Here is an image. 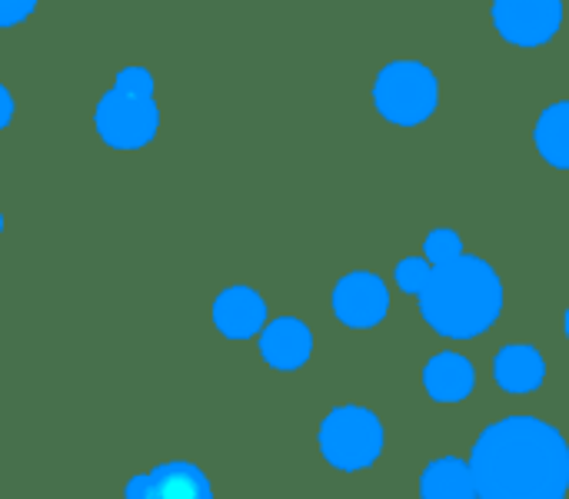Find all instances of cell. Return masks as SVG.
<instances>
[{
    "instance_id": "obj_11",
    "label": "cell",
    "mask_w": 569,
    "mask_h": 499,
    "mask_svg": "<svg viewBox=\"0 0 569 499\" xmlns=\"http://www.w3.org/2000/svg\"><path fill=\"white\" fill-rule=\"evenodd\" d=\"M493 377L507 393H533L547 380V363L537 347H503L493 360Z\"/></svg>"
},
{
    "instance_id": "obj_9",
    "label": "cell",
    "mask_w": 569,
    "mask_h": 499,
    "mask_svg": "<svg viewBox=\"0 0 569 499\" xmlns=\"http://www.w3.org/2000/svg\"><path fill=\"white\" fill-rule=\"evenodd\" d=\"M213 323L227 340H250L267 327V303L253 287H227L213 303Z\"/></svg>"
},
{
    "instance_id": "obj_15",
    "label": "cell",
    "mask_w": 569,
    "mask_h": 499,
    "mask_svg": "<svg viewBox=\"0 0 569 499\" xmlns=\"http://www.w3.org/2000/svg\"><path fill=\"white\" fill-rule=\"evenodd\" d=\"M423 253H427V260H430L433 267H443V263H453L457 257H463V240H460V233H457V230L440 227V230L427 233V240H423Z\"/></svg>"
},
{
    "instance_id": "obj_4",
    "label": "cell",
    "mask_w": 569,
    "mask_h": 499,
    "mask_svg": "<svg viewBox=\"0 0 569 499\" xmlns=\"http://www.w3.org/2000/svg\"><path fill=\"white\" fill-rule=\"evenodd\" d=\"M317 443L330 467L343 473L367 470L383 453V423L367 407H337L320 423Z\"/></svg>"
},
{
    "instance_id": "obj_7",
    "label": "cell",
    "mask_w": 569,
    "mask_h": 499,
    "mask_svg": "<svg viewBox=\"0 0 569 499\" xmlns=\"http://www.w3.org/2000/svg\"><path fill=\"white\" fill-rule=\"evenodd\" d=\"M333 313L350 330L380 327L390 313V290L377 273L353 270L333 287Z\"/></svg>"
},
{
    "instance_id": "obj_5",
    "label": "cell",
    "mask_w": 569,
    "mask_h": 499,
    "mask_svg": "<svg viewBox=\"0 0 569 499\" xmlns=\"http://www.w3.org/2000/svg\"><path fill=\"white\" fill-rule=\"evenodd\" d=\"M93 127L100 140L113 150H140L157 137L160 127V110L153 97L127 93L120 87L107 90L97 100L93 110Z\"/></svg>"
},
{
    "instance_id": "obj_20",
    "label": "cell",
    "mask_w": 569,
    "mask_h": 499,
    "mask_svg": "<svg viewBox=\"0 0 569 499\" xmlns=\"http://www.w3.org/2000/svg\"><path fill=\"white\" fill-rule=\"evenodd\" d=\"M563 327H567V337H569V310H567V323H563Z\"/></svg>"
},
{
    "instance_id": "obj_18",
    "label": "cell",
    "mask_w": 569,
    "mask_h": 499,
    "mask_svg": "<svg viewBox=\"0 0 569 499\" xmlns=\"http://www.w3.org/2000/svg\"><path fill=\"white\" fill-rule=\"evenodd\" d=\"M40 0H0V27H13L37 10Z\"/></svg>"
},
{
    "instance_id": "obj_17",
    "label": "cell",
    "mask_w": 569,
    "mask_h": 499,
    "mask_svg": "<svg viewBox=\"0 0 569 499\" xmlns=\"http://www.w3.org/2000/svg\"><path fill=\"white\" fill-rule=\"evenodd\" d=\"M113 87L127 90V93H140V97H153V77L147 67H123L113 80Z\"/></svg>"
},
{
    "instance_id": "obj_14",
    "label": "cell",
    "mask_w": 569,
    "mask_h": 499,
    "mask_svg": "<svg viewBox=\"0 0 569 499\" xmlns=\"http://www.w3.org/2000/svg\"><path fill=\"white\" fill-rule=\"evenodd\" d=\"M533 140H537L540 157L550 167L569 170V100H560V103H553V107H547L540 113Z\"/></svg>"
},
{
    "instance_id": "obj_10",
    "label": "cell",
    "mask_w": 569,
    "mask_h": 499,
    "mask_svg": "<svg viewBox=\"0 0 569 499\" xmlns=\"http://www.w3.org/2000/svg\"><path fill=\"white\" fill-rule=\"evenodd\" d=\"M313 353V337L303 320L297 317H280L263 327L260 333V357L273 370H300Z\"/></svg>"
},
{
    "instance_id": "obj_3",
    "label": "cell",
    "mask_w": 569,
    "mask_h": 499,
    "mask_svg": "<svg viewBox=\"0 0 569 499\" xmlns=\"http://www.w3.org/2000/svg\"><path fill=\"white\" fill-rule=\"evenodd\" d=\"M373 103L383 120L397 127H417L437 113V73L420 60H390L373 80Z\"/></svg>"
},
{
    "instance_id": "obj_1",
    "label": "cell",
    "mask_w": 569,
    "mask_h": 499,
    "mask_svg": "<svg viewBox=\"0 0 569 499\" xmlns=\"http://www.w3.org/2000/svg\"><path fill=\"white\" fill-rule=\"evenodd\" d=\"M470 467L480 499H567L569 443L537 417L490 423L473 443Z\"/></svg>"
},
{
    "instance_id": "obj_12",
    "label": "cell",
    "mask_w": 569,
    "mask_h": 499,
    "mask_svg": "<svg viewBox=\"0 0 569 499\" xmlns=\"http://www.w3.org/2000/svg\"><path fill=\"white\" fill-rule=\"evenodd\" d=\"M473 383H477V373L463 353H437L423 367V387L440 403H457V400L470 397Z\"/></svg>"
},
{
    "instance_id": "obj_6",
    "label": "cell",
    "mask_w": 569,
    "mask_h": 499,
    "mask_svg": "<svg viewBox=\"0 0 569 499\" xmlns=\"http://www.w3.org/2000/svg\"><path fill=\"white\" fill-rule=\"evenodd\" d=\"M493 23L513 47H543L563 27V0H493Z\"/></svg>"
},
{
    "instance_id": "obj_16",
    "label": "cell",
    "mask_w": 569,
    "mask_h": 499,
    "mask_svg": "<svg viewBox=\"0 0 569 499\" xmlns=\"http://www.w3.org/2000/svg\"><path fill=\"white\" fill-rule=\"evenodd\" d=\"M393 277H397L400 290H407V293L420 297V293L427 290L430 277H433V263H430L427 257H407V260H400V263H397Z\"/></svg>"
},
{
    "instance_id": "obj_13",
    "label": "cell",
    "mask_w": 569,
    "mask_h": 499,
    "mask_svg": "<svg viewBox=\"0 0 569 499\" xmlns=\"http://www.w3.org/2000/svg\"><path fill=\"white\" fill-rule=\"evenodd\" d=\"M420 497L423 499H480L477 477L470 460L440 457L433 460L420 477Z\"/></svg>"
},
{
    "instance_id": "obj_19",
    "label": "cell",
    "mask_w": 569,
    "mask_h": 499,
    "mask_svg": "<svg viewBox=\"0 0 569 499\" xmlns=\"http://www.w3.org/2000/svg\"><path fill=\"white\" fill-rule=\"evenodd\" d=\"M0 97H3V117H0V123L7 127V123H10V117H13V97H10V90H7V87H0Z\"/></svg>"
},
{
    "instance_id": "obj_2",
    "label": "cell",
    "mask_w": 569,
    "mask_h": 499,
    "mask_svg": "<svg viewBox=\"0 0 569 499\" xmlns=\"http://www.w3.org/2000/svg\"><path fill=\"white\" fill-rule=\"evenodd\" d=\"M503 310V283L497 270L480 257H457L433 267L427 290L420 293L423 320L450 340H473L487 333Z\"/></svg>"
},
{
    "instance_id": "obj_8",
    "label": "cell",
    "mask_w": 569,
    "mask_h": 499,
    "mask_svg": "<svg viewBox=\"0 0 569 499\" xmlns=\"http://www.w3.org/2000/svg\"><path fill=\"white\" fill-rule=\"evenodd\" d=\"M127 499H213L210 480L193 463H160L143 477H133L123 490Z\"/></svg>"
}]
</instances>
